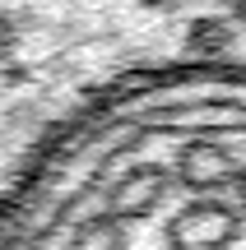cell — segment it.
<instances>
[{
  "label": "cell",
  "mask_w": 246,
  "mask_h": 250,
  "mask_svg": "<svg viewBox=\"0 0 246 250\" xmlns=\"http://www.w3.org/2000/svg\"><path fill=\"white\" fill-rule=\"evenodd\" d=\"M0 250H246V65L93 93L0 190Z\"/></svg>",
  "instance_id": "obj_1"
}]
</instances>
